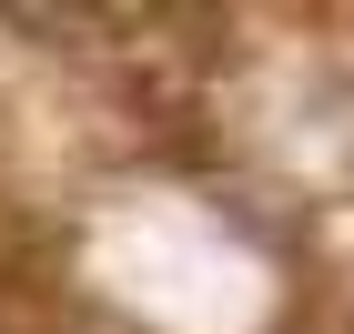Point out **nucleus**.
Returning a JSON list of instances; mask_svg holds the SVG:
<instances>
[{
    "label": "nucleus",
    "instance_id": "nucleus-1",
    "mask_svg": "<svg viewBox=\"0 0 354 334\" xmlns=\"http://www.w3.org/2000/svg\"><path fill=\"white\" fill-rule=\"evenodd\" d=\"M0 334H71L61 233L30 203H0Z\"/></svg>",
    "mask_w": 354,
    "mask_h": 334
}]
</instances>
